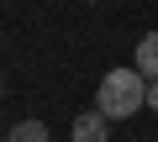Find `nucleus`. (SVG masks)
<instances>
[{
  "label": "nucleus",
  "instance_id": "nucleus-1",
  "mask_svg": "<svg viewBox=\"0 0 158 142\" xmlns=\"http://www.w3.org/2000/svg\"><path fill=\"white\" fill-rule=\"evenodd\" d=\"M148 74H137V68H111V74L95 84V111H106L111 121H127L148 105Z\"/></svg>",
  "mask_w": 158,
  "mask_h": 142
},
{
  "label": "nucleus",
  "instance_id": "nucleus-2",
  "mask_svg": "<svg viewBox=\"0 0 158 142\" xmlns=\"http://www.w3.org/2000/svg\"><path fill=\"white\" fill-rule=\"evenodd\" d=\"M106 132H111V116H106V111L74 116V142H106Z\"/></svg>",
  "mask_w": 158,
  "mask_h": 142
},
{
  "label": "nucleus",
  "instance_id": "nucleus-3",
  "mask_svg": "<svg viewBox=\"0 0 158 142\" xmlns=\"http://www.w3.org/2000/svg\"><path fill=\"white\" fill-rule=\"evenodd\" d=\"M132 68H137V74H148V79H158V32H148V37L137 42V58H132Z\"/></svg>",
  "mask_w": 158,
  "mask_h": 142
},
{
  "label": "nucleus",
  "instance_id": "nucleus-4",
  "mask_svg": "<svg viewBox=\"0 0 158 142\" xmlns=\"http://www.w3.org/2000/svg\"><path fill=\"white\" fill-rule=\"evenodd\" d=\"M6 142H53V137H48L42 121H16V126L6 132Z\"/></svg>",
  "mask_w": 158,
  "mask_h": 142
},
{
  "label": "nucleus",
  "instance_id": "nucleus-5",
  "mask_svg": "<svg viewBox=\"0 0 158 142\" xmlns=\"http://www.w3.org/2000/svg\"><path fill=\"white\" fill-rule=\"evenodd\" d=\"M148 111H158V79L148 84Z\"/></svg>",
  "mask_w": 158,
  "mask_h": 142
}]
</instances>
